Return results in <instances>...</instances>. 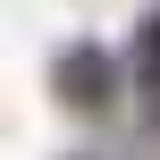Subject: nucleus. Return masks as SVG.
Returning a JSON list of instances; mask_svg holds the SVG:
<instances>
[{
    "label": "nucleus",
    "instance_id": "1",
    "mask_svg": "<svg viewBox=\"0 0 160 160\" xmlns=\"http://www.w3.org/2000/svg\"><path fill=\"white\" fill-rule=\"evenodd\" d=\"M118 84H127V68H118L101 42H68V51L51 59V101L76 110V118H110Z\"/></svg>",
    "mask_w": 160,
    "mask_h": 160
},
{
    "label": "nucleus",
    "instance_id": "3",
    "mask_svg": "<svg viewBox=\"0 0 160 160\" xmlns=\"http://www.w3.org/2000/svg\"><path fill=\"white\" fill-rule=\"evenodd\" d=\"M152 118H160V93H152Z\"/></svg>",
    "mask_w": 160,
    "mask_h": 160
},
{
    "label": "nucleus",
    "instance_id": "2",
    "mask_svg": "<svg viewBox=\"0 0 160 160\" xmlns=\"http://www.w3.org/2000/svg\"><path fill=\"white\" fill-rule=\"evenodd\" d=\"M135 76H143V84L160 93V8L143 17V25H135Z\"/></svg>",
    "mask_w": 160,
    "mask_h": 160
}]
</instances>
